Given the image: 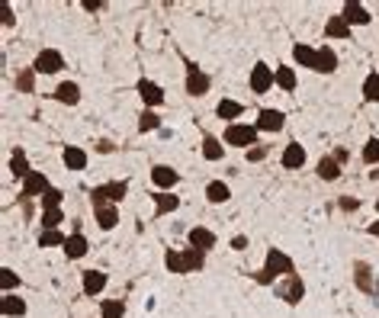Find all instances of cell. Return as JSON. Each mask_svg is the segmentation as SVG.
<instances>
[{
	"mask_svg": "<svg viewBox=\"0 0 379 318\" xmlns=\"http://www.w3.org/2000/svg\"><path fill=\"white\" fill-rule=\"evenodd\" d=\"M289 273H296L293 257H289L286 251H280V248H270L267 257H264V267L254 273V283H257V286H273L280 277H289Z\"/></svg>",
	"mask_w": 379,
	"mask_h": 318,
	"instance_id": "1",
	"label": "cell"
},
{
	"mask_svg": "<svg viewBox=\"0 0 379 318\" xmlns=\"http://www.w3.org/2000/svg\"><path fill=\"white\" fill-rule=\"evenodd\" d=\"M164 267L171 273H200L206 267V251L200 248H184V251H167L164 254Z\"/></svg>",
	"mask_w": 379,
	"mask_h": 318,
	"instance_id": "2",
	"label": "cell"
},
{
	"mask_svg": "<svg viewBox=\"0 0 379 318\" xmlns=\"http://www.w3.org/2000/svg\"><path fill=\"white\" fill-rule=\"evenodd\" d=\"M129 193V180H110V183H100V187L90 190V203L93 209L103 206V203H113V206H119L122 199Z\"/></svg>",
	"mask_w": 379,
	"mask_h": 318,
	"instance_id": "3",
	"label": "cell"
},
{
	"mask_svg": "<svg viewBox=\"0 0 379 318\" xmlns=\"http://www.w3.org/2000/svg\"><path fill=\"white\" fill-rule=\"evenodd\" d=\"M222 141H225V145H231V148L251 151L254 145H257V129H254V126H248V122H231L229 129H225Z\"/></svg>",
	"mask_w": 379,
	"mask_h": 318,
	"instance_id": "4",
	"label": "cell"
},
{
	"mask_svg": "<svg viewBox=\"0 0 379 318\" xmlns=\"http://www.w3.org/2000/svg\"><path fill=\"white\" fill-rule=\"evenodd\" d=\"M184 68H186V81H184V90L190 97H206L209 94V84H213V81H209V74H206L203 68L196 65V61H190V58L184 55Z\"/></svg>",
	"mask_w": 379,
	"mask_h": 318,
	"instance_id": "5",
	"label": "cell"
},
{
	"mask_svg": "<svg viewBox=\"0 0 379 318\" xmlns=\"http://www.w3.org/2000/svg\"><path fill=\"white\" fill-rule=\"evenodd\" d=\"M248 84L254 94H267V90H273V84H277V68H270L267 61H257V65L251 68V77H248Z\"/></svg>",
	"mask_w": 379,
	"mask_h": 318,
	"instance_id": "6",
	"label": "cell"
},
{
	"mask_svg": "<svg viewBox=\"0 0 379 318\" xmlns=\"http://www.w3.org/2000/svg\"><path fill=\"white\" fill-rule=\"evenodd\" d=\"M277 296L286 306H299V302L305 299V283H302V277L299 273H289V277H283V283L277 286Z\"/></svg>",
	"mask_w": 379,
	"mask_h": 318,
	"instance_id": "7",
	"label": "cell"
},
{
	"mask_svg": "<svg viewBox=\"0 0 379 318\" xmlns=\"http://www.w3.org/2000/svg\"><path fill=\"white\" fill-rule=\"evenodd\" d=\"M32 68H36V74H58L65 68V55L58 48H42L36 61H32Z\"/></svg>",
	"mask_w": 379,
	"mask_h": 318,
	"instance_id": "8",
	"label": "cell"
},
{
	"mask_svg": "<svg viewBox=\"0 0 379 318\" xmlns=\"http://www.w3.org/2000/svg\"><path fill=\"white\" fill-rule=\"evenodd\" d=\"M353 286L360 292H376V270H373V264L370 261H353Z\"/></svg>",
	"mask_w": 379,
	"mask_h": 318,
	"instance_id": "9",
	"label": "cell"
},
{
	"mask_svg": "<svg viewBox=\"0 0 379 318\" xmlns=\"http://www.w3.org/2000/svg\"><path fill=\"white\" fill-rule=\"evenodd\" d=\"M52 190V183H48V177L42 174V170H29L26 174V180H23V193L19 197H26V199H42Z\"/></svg>",
	"mask_w": 379,
	"mask_h": 318,
	"instance_id": "10",
	"label": "cell"
},
{
	"mask_svg": "<svg viewBox=\"0 0 379 318\" xmlns=\"http://www.w3.org/2000/svg\"><path fill=\"white\" fill-rule=\"evenodd\" d=\"M151 183H155V190L171 193V190L180 183V174H177L171 164H155V168H151Z\"/></svg>",
	"mask_w": 379,
	"mask_h": 318,
	"instance_id": "11",
	"label": "cell"
},
{
	"mask_svg": "<svg viewBox=\"0 0 379 318\" xmlns=\"http://www.w3.org/2000/svg\"><path fill=\"white\" fill-rule=\"evenodd\" d=\"M61 251H65L68 261H81L84 254L90 251V244H87V238H84L81 228H75V232L68 235V241H65V248H61Z\"/></svg>",
	"mask_w": 379,
	"mask_h": 318,
	"instance_id": "12",
	"label": "cell"
},
{
	"mask_svg": "<svg viewBox=\"0 0 379 318\" xmlns=\"http://www.w3.org/2000/svg\"><path fill=\"white\" fill-rule=\"evenodd\" d=\"M283 126H286V116H283L280 110H270V106L267 110H260L257 122H254V129L257 132H280Z\"/></svg>",
	"mask_w": 379,
	"mask_h": 318,
	"instance_id": "13",
	"label": "cell"
},
{
	"mask_svg": "<svg viewBox=\"0 0 379 318\" xmlns=\"http://www.w3.org/2000/svg\"><path fill=\"white\" fill-rule=\"evenodd\" d=\"M186 241L193 244V248H200V251H213L215 248V232L213 228H203V225H193L190 232H186Z\"/></svg>",
	"mask_w": 379,
	"mask_h": 318,
	"instance_id": "14",
	"label": "cell"
},
{
	"mask_svg": "<svg viewBox=\"0 0 379 318\" xmlns=\"http://www.w3.org/2000/svg\"><path fill=\"white\" fill-rule=\"evenodd\" d=\"M139 97L145 100V110H155V106L164 103V90H161L155 81H148V77H142L139 81Z\"/></svg>",
	"mask_w": 379,
	"mask_h": 318,
	"instance_id": "15",
	"label": "cell"
},
{
	"mask_svg": "<svg viewBox=\"0 0 379 318\" xmlns=\"http://www.w3.org/2000/svg\"><path fill=\"white\" fill-rule=\"evenodd\" d=\"M106 273L103 270H84L81 273V286H84V296H100L106 290Z\"/></svg>",
	"mask_w": 379,
	"mask_h": 318,
	"instance_id": "16",
	"label": "cell"
},
{
	"mask_svg": "<svg viewBox=\"0 0 379 318\" xmlns=\"http://www.w3.org/2000/svg\"><path fill=\"white\" fill-rule=\"evenodd\" d=\"M93 219L100 225L103 232H113L116 225H119V206H113V203H103V206L93 209Z\"/></svg>",
	"mask_w": 379,
	"mask_h": 318,
	"instance_id": "17",
	"label": "cell"
},
{
	"mask_svg": "<svg viewBox=\"0 0 379 318\" xmlns=\"http://www.w3.org/2000/svg\"><path fill=\"white\" fill-rule=\"evenodd\" d=\"M0 312L7 318H23L26 315V299L17 296V292H3V296H0Z\"/></svg>",
	"mask_w": 379,
	"mask_h": 318,
	"instance_id": "18",
	"label": "cell"
},
{
	"mask_svg": "<svg viewBox=\"0 0 379 318\" xmlns=\"http://www.w3.org/2000/svg\"><path fill=\"white\" fill-rule=\"evenodd\" d=\"M312 71H318V74H334L338 71V52L328 46L318 48V55H315V68Z\"/></svg>",
	"mask_w": 379,
	"mask_h": 318,
	"instance_id": "19",
	"label": "cell"
},
{
	"mask_svg": "<svg viewBox=\"0 0 379 318\" xmlns=\"http://www.w3.org/2000/svg\"><path fill=\"white\" fill-rule=\"evenodd\" d=\"M280 164L286 170H299L305 164V148L299 145V141H289L286 148H283V158H280Z\"/></svg>",
	"mask_w": 379,
	"mask_h": 318,
	"instance_id": "20",
	"label": "cell"
},
{
	"mask_svg": "<svg viewBox=\"0 0 379 318\" xmlns=\"http://www.w3.org/2000/svg\"><path fill=\"white\" fill-rule=\"evenodd\" d=\"M151 199H155V219H161V215L180 209V197H177V193H164V190H157V193H151Z\"/></svg>",
	"mask_w": 379,
	"mask_h": 318,
	"instance_id": "21",
	"label": "cell"
},
{
	"mask_svg": "<svg viewBox=\"0 0 379 318\" xmlns=\"http://www.w3.org/2000/svg\"><path fill=\"white\" fill-rule=\"evenodd\" d=\"M344 19H347V26H367V23H370V10L363 7V3H351V0H347V3H344V13H341Z\"/></svg>",
	"mask_w": 379,
	"mask_h": 318,
	"instance_id": "22",
	"label": "cell"
},
{
	"mask_svg": "<svg viewBox=\"0 0 379 318\" xmlns=\"http://www.w3.org/2000/svg\"><path fill=\"white\" fill-rule=\"evenodd\" d=\"M52 97H55L58 103H68V106H75L81 103V87L75 84V81H61V84L52 90Z\"/></svg>",
	"mask_w": 379,
	"mask_h": 318,
	"instance_id": "23",
	"label": "cell"
},
{
	"mask_svg": "<svg viewBox=\"0 0 379 318\" xmlns=\"http://www.w3.org/2000/svg\"><path fill=\"white\" fill-rule=\"evenodd\" d=\"M203 158H206V161H222V158H225L222 139H215L213 132H203Z\"/></svg>",
	"mask_w": 379,
	"mask_h": 318,
	"instance_id": "24",
	"label": "cell"
},
{
	"mask_svg": "<svg viewBox=\"0 0 379 318\" xmlns=\"http://www.w3.org/2000/svg\"><path fill=\"white\" fill-rule=\"evenodd\" d=\"M324 39H351V26H347V19L341 13L324 23Z\"/></svg>",
	"mask_w": 379,
	"mask_h": 318,
	"instance_id": "25",
	"label": "cell"
},
{
	"mask_svg": "<svg viewBox=\"0 0 379 318\" xmlns=\"http://www.w3.org/2000/svg\"><path fill=\"white\" fill-rule=\"evenodd\" d=\"M315 174H318V177H322V180H328V183H331V180H338V177H341V164L334 161V155H324V158L318 161V168H315Z\"/></svg>",
	"mask_w": 379,
	"mask_h": 318,
	"instance_id": "26",
	"label": "cell"
},
{
	"mask_svg": "<svg viewBox=\"0 0 379 318\" xmlns=\"http://www.w3.org/2000/svg\"><path fill=\"white\" fill-rule=\"evenodd\" d=\"M61 158H65V168L68 170H84V168H87V151L77 148V145H68Z\"/></svg>",
	"mask_w": 379,
	"mask_h": 318,
	"instance_id": "27",
	"label": "cell"
},
{
	"mask_svg": "<svg viewBox=\"0 0 379 318\" xmlns=\"http://www.w3.org/2000/svg\"><path fill=\"white\" fill-rule=\"evenodd\" d=\"M206 199H209L213 206H219V203H229V199H231L229 183H222V180H213V183L206 187Z\"/></svg>",
	"mask_w": 379,
	"mask_h": 318,
	"instance_id": "28",
	"label": "cell"
},
{
	"mask_svg": "<svg viewBox=\"0 0 379 318\" xmlns=\"http://www.w3.org/2000/svg\"><path fill=\"white\" fill-rule=\"evenodd\" d=\"M29 170H32V168H29V161H26V151L17 148L13 155H10V174H13V177H19V180H26Z\"/></svg>",
	"mask_w": 379,
	"mask_h": 318,
	"instance_id": "29",
	"label": "cell"
},
{
	"mask_svg": "<svg viewBox=\"0 0 379 318\" xmlns=\"http://www.w3.org/2000/svg\"><path fill=\"white\" fill-rule=\"evenodd\" d=\"M244 112V106L238 103V100H219V106H215V116L219 119H229V122H235Z\"/></svg>",
	"mask_w": 379,
	"mask_h": 318,
	"instance_id": "30",
	"label": "cell"
},
{
	"mask_svg": "<svg viewBox=\"0 0 379 318\" xmlns=\"http://www.w3.org/2000/svg\"><path fill=\"white\" fill-rule=\"evenodd\" d=\"M363 103H379V71H370L363 81Z\"/></svg>",
	"mask_w": 379,
	"mask_h": 318,
	"instance_id": "31",
	"label": "cell"
},
{
	"mask_svg": "<svg viewBox=\"0 0 379 318\" xmlns=\"http://www.w3.org/2000/svg\"><path fill=\"white\" fill-rule=\"evenodd\" d=\"M277 87L280 90H286V94H293L296 90V71L289 65H280L277 68Z\"/></svg>",
	"mask_w": 379,
	"mask_h": 318,
	"instance_id": "32",
	"label": "cell"
},
{
	"mask_svg": "<svg viewBox=\"0 0 379 318\" xmlns=\"http://www.w3.org/2000/svg\"><path fill=\"white\" fill-rule=\"evenodd\" d=\"M126 315V302L122 299H100V318H122Z\"/></svg>",
	"mask_w": 379,
	"mask_h": 318,
	"instance_id": "33",
	"label": "cell"
},
{
	"mask_svg": "<svg viewBox=\"0 0 379 318\" xmlns=\"http://www.w3.org/2000/svg\"><path fill=\"white\" fill-rule=\"evenodd\" d=\"M17 90L19 94H32V90H36V68H23V71H19Z\"/></svg>",
	"mask_w": 379,
	"mask_h": 318,
	"instance_id": "34",
	"label": "cell"
},
{
	"mask_svg": "<svg viewBox=\"0 0 379 318\" xmlns=\"http://www.w3.org/2000/svg\"><path fill=\"white\" fill-rule=\"evenodd\" d=\"M19 286H23V280H19L17 273L10 270V267H0V292H17Z\"/></svg>",
	"mask_w": 379,
	"mask_h": 318,
	"instance_id": "35",
	"label": "cell"
},
{
	"mask_svg": "<svg viewBox=\"0 0 379 318\" xmlns=\"http://www.w3.org/2000/svg\"><path fill=\"white\" fill-rule=\"evenodd\" d=\"M61 219H65V212H61V206L42 209V228H46V232H55L58 225H61Z\"/></svg>",
	"mask_w": 379,
	"mask_h": 318,
	"instance_id": "36",
	"label": "cell"
},
{
	"mask_svg": "<svg viewBox=\"0 0 379 318\" xmlns=\"http://www.w3.org/2000/svg\"><path fill=\"white\" fill-rule=\"evenodd\" d=\"M315 55H318V48H312V46H296L293 48V58H296L302 68H315Z\"/></svg>",
	"mask_w": 379,
	"mask_h": 318,
	"instance_id": "37",
	"label": "cell"
},
{
	"mask_svg": "<svg viewBox=\"0 0 379 318\" xmlns=\"http://www.w3.org/2000/svg\"><path fill=\"white\" fill-rule=\"evenodd\" d=\"M161 129V116H157L155 110H142L139 116V132H155Z\"/></svg>",
	"mask_w": 379,
	"mask_h": 318,
	"instance_id": "38",
	"label": "cell"
},
{
	"mask_svg": "<svg viewBox=\"0 0 379 318\" xmlns=\"http://www.w3.org/2000/svg\"><path fill=\"white\" fill-rule=\"evenodd\" d=\"M65 241H68V238L58 232V228H55V232H42V235H39V248H65Z\"/></svg>",
	"mask_w": 379,
	"mask_h": 318,
	"instance_id": "39",
	"label": "cell"
},
{
	"mask_svg": "<svg viewBox=\"0 0 379 318\" xmlns=\"http://www.w3.org/2000/svg\"><path fill=\"white\" fill-rule=\"evenodd\" d=\"M363 161L367 164H379V139H370L363 145Z\"/></svg>",
	"mask_w": 379,
	"mask_h": 318,
	"instance_id": "40",
	"label": "cell"
},
{
	"mask_svg": "<svg viewBox=\"0 0 379 318\" xmlns=\"http://www.w3.org/2000/svg\"><path fill=\"white\" fill-rule=\"evenodd\" d=\"M61 199H65V193H61V190H48L46 197H42V209H52V206H61Z\"/></svg>",
	"mask_w": 379,
	"mask_h": 318,
	"instance_id": "41",
	"label": "cell"
},
{
	"mask_svg": "<svg viewBox=\"0 0 379 318\" xmlns=\"http://www.w3.org/2000/svg\"><path fill=\"white\" fill-rule=\"evenodd\" d=\"M338 209H341V212H357V209H360V199L357 197H341L338 199Z\"/></svg>",
	"mask_w": 379,
	"mask_h": 318,
	"instance_id": "42",
	"label": "cell"
},
{
	"mask_svg": "<svg viewBox=\"0 0 379 318\" xmlns=\"http://www.w3.org/2000/svg\"><path fill=\"white\" fill-rule=\"evenodd\" d=\"M267 158V148H264V145H254V148L248 151V161H254V164H257V161H264Z\"/></svg>",
	"mask_w": 379,
	"mask_h": 318,
	"instance_id": "43",
	"label": "cell"
},
{
	"mask_svg": "<svg viewBox=\"0 0 379 318\" xmlns=\"http://www.w3.org/2000/svg\"><path fill=\"white\" fill-rule=\"evenodd\" d=\"M93 148L100 151V155H113V151H116V145H113V141H106V139H100V141H93Z\"/></svg>",
	"mask_w": 379,
	"mask_h": 318,
	"instance_id": "44",
	"label": "cell"
},
{
	"mask_svg": "<svg viewBox=\"0 0 379 318\" xmlns=\"http://www.w3.org/2000/svg\"><path fill=\"white\" fill-rule=\"evenodd\" d=\"M248 235H235V238H231V248H235V251H248Z\"/></svg>",
	"mask_w": 379,
	"mask_h": 318,
	"instance_id": "45",
	"label": "cell"
},
{
	"mask_svg": "<svg viewBox=\"0 0 379 318\" xmlns=\"http://www.w3.org/2000/svg\"><path fill=\"white\" fill-rule=\"evenodd\" d=\"M0 13H3V26L13 29V23H17V19H13V7H10V3H3V10H0Z\"/></svg>",
	"mask_w": 379,
	"mask_h": 318,
	"instance_id": "46",
	"label": "cell"
},
{
	"mask_svg": "<svg viewBox=\"0 0 379 318\" xmlns=\"http://www.w3.org/2000/svg\"><path fill=\"white\" fill-rule=\"evenodd\" d=\"M81 7H84V10H90V13H93V10H100V7H103V0H81Z\"/></svg>",
	"mask_w": 379,
	"mask_h": 318,
	"instance_id": "47",
	"label": "cell"
},
{
	"mask_svg": "<svg viewBox=\"0 0 379 318\" xmlns=\"http://www.w3.org/2000/svg\"><path fill=\"white\" fill-rule=\"evenodd\" d=\"M347 158H351V151H347V148H338V151H334V161H338V164H344Z\"/></svg>",
	"mask_w": 379,
	"mask_h": 318,
	"instance_id": "48",
	"label": "cell"
},
{
	"mask_svg": "<svg viewBox=\"0 0 379 318\" xmlns=\"http://www.w3.org/2000/svg\"><path fill=\"white\" fill-rule=\"evenodd\" d=\"M367 235H373V238H379V219H376V222H370V225H367Z\"/></svg>",
	"mask_w": 379,
	"mask_h": 318,
	"instance_id": "49",
	"label": "cell"
},
{
	"mask_svg": "<svg viewBox=\"0 0 379 318\" xmlns=\"http://www.w3.org/2000/svg\"><path fill=\"white\" fill-rule=\"evenodd\" d=\"M376 209H379V199H376Z\"/></svg>",
	"mask_w": 379,
	"mask_h": 318,
	"instance_id": "50",
	"label": "cell"
}]
</instances>
